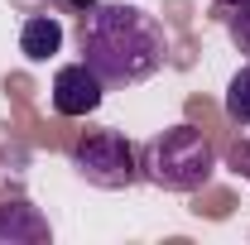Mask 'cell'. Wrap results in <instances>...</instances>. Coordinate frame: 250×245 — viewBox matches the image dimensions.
Listing matches in <instances>:
<instances>
[{
  "instance_id": "7a4b0ae2",
  "label": "cell",
  "mask_w": 250,
  "mask_h": 245,
  "mask_svg": "<svg viewBox=\"0 0 250 245\" xmlns=\"http://www.w3.org/2000/svg\"><path fill=\"white\" fill-rule=\"evenodd\" d=\"M217 173V149L197 125H168L140 154V178L164 192H197Z\"/></svg>"
},
{
  "instance_id": "30bf717a",
  "label": "cell",
  "mask_w": 250,
  "mask_h": 245,
  "mask_svg": "<svg viewBox=\"0 0 250 245\" xmlns=\"http://www.w3.org/2000/svg\"><path fill=\"white\" fill-rule=\"evenodd\" d=\"M217 5H250V0H217Z\"/></svg>"
},
{
  "instance_id": "5b68a950",
  "label": "cell",
  "mask_w": 250,
  "mask_h": 245,
  "mask_svg": "<svg viewBox=\"0 0 250 245\" xmlns=\"http://www.w3.org/2000/svg\"><path fill=\"white\" fill-rule=\"evenodd\" d=\"M43 241H53V226L34 202L24 197L0 202V245H43Z\"/></svg>"
},
{
  "instance_id": "9c48e42d",
  "label": "cell",
  "mask_w": 250,
  "mask_h": 245,
  "mask_svg": "<svg viewBox=\"0 0 250 245\" xmlns=\"http://www.w3.org/2000/svg\"><path fill=\"white\" fill-rule=\"evenodd\" d=\"M231 168H236V178H246V183H250V135L231 144Z\"/></svg>"
},
{
  "instance_id": "52a82bcc",
  "label": "cell",
  "mask_w": 250,
  "mask_h": 245,
  "mask_svg": "<svg viewBox=\"0 0 250 245\" xmlns=\"http://www.w3.org/2000/svg\"><path fill=\"white\" fill-rule=\"evenodd\" d=\"M226 116L250 130V62L231 77V82H226Z\"/></svg>"
},
{
  "instance_id": "ba28073f",
  "label": "cell",
  "mask_w": 250,
  "mask_h": 245,
  "mask_svg": "<svg viewBox=\"0 0 250 245\" xmlns=\"http://www.w3.org/2000/svg\"><path fill=\"white\" fill-rule=\"evenodd\" d=\"M226 34H231V43L250 58V5H226Z\"/></svg>"
},
{
  "instance_id": "6da1fadb",
  "label": "cell",
  "mask_w": 250,
  "mask_h": 245,
  "mask_svg": "<svg viewBox=\"0 0 250 245\" xmlns=\"http://www.w3.org/2000/svg\"><path fill=\"white\" fill-rule=\"evenodd\" d=\"M82 62L92 67L106 87H135L164 67L168 39L149 10L125 5V0H92L82 15Z\"/></svg>"
},
{
  "instance_id": "8992f818",
  "label": "cell",
  "mask_w": 250,
  "mask_h": 245,
  "mask_svg": "<svg viewBox=\"0 0 250 245\" xmlns=\"http://www.w3.org/2000/svg\"><path fill=\"white\" fill-rule=\"evenodd\" d=\"M62 48V20L58 15H29L20 24V53L29 62H48Z\"/></svg>"
},
{
  "instance_id": "277c9868",
  "label": "cell",
  "mask_w": 250,
  "mask_h": 245,
  "mask_svg": "<svg viewBox=\"0 0 250 245\" xmlns=\"http://www.w3.org/2000/svg\"><path fill=\"white\" fill-rule=\"evenodd\" d=\"M106 101V82L96 77L87 62H67L53 72V111L58 116H92L96 106Z\"/></svg>"
},
{
  "instance_id": "3957f363",
  "label": "cell",
  "mask_w": 250,
  "mask_h": 245,
  "mask_svg": "<svg viewBox=\"0 0 250 245\" xmlns=\"http://www.w3.org/2000/svg\"><path fill=\"white\" fill-rule=\"evenodd\" d=\"M72 168L101 192H121L140 183V154L121 130H87L72 144Z\"/></svg>"
}]
</instances>
